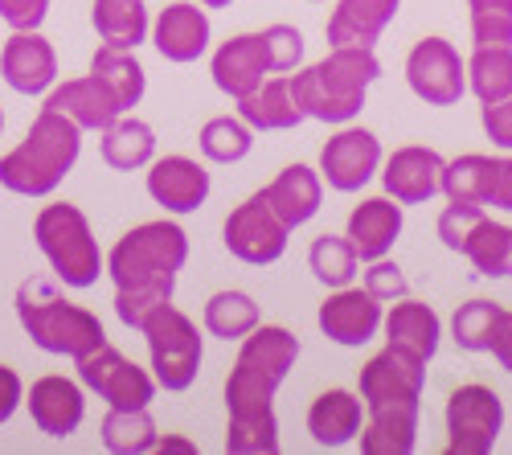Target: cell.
<instances>
[{
  "label": "cell",
  "instance_id": "cell-1",
  "mask_svg": "<svg viewBox=\"0 0 512 455\" xmlns=\"http://www.w3.org/2000/svg\"><path fill=\"white\" fill-rule=\"evenodd\" d=\"M185 259H189V234L177 222L156 218L127 230L107 255V275L115 283V316L140 333L148 316L173 300Z\"/></svg>",
  "mask_w": 512,
  "mask_h": 455
},
{
  "label": "cell",
  "instance_id": "cell-2",
  "mask_svg": "<svg viewBox=\"0 0 512 455\" xmlns=\"http://www.w3.org/2000/svg\"><path fill=\"white\" fill-rule=\"evenodd\" d=\"M287 78H291V95L300 103L304 119L340 128V123H353L365 111V95L381 78V62L369 46H332L328 58L295 70Z\"/></svg>",
  "mask_w": 512,
  "mask_h": 455
},
{
  "label": "cell",
  "instance_id": "cell-3",
  "mask_svg": "<svg viewBox=\"0 0 512 455\" xmlns=\"http://www.w3.org/2000/svg\"><path fill=\"white\" fill-rule=\"evenodd\" d=\"M78 152H82L78 123L54 107H41L25 140L9 156H0V185L17 197H50L78 164Z\"/></svg>",
  "mask_w": 512,
  "mask_h": 455
},
{
  "label": "cell",
  "instance_id": "cell-4",
  "mask_svg": "<svg viewBox=\"0 0 512 455\" xmlns=\"http://www.w3.org/2000/svg\"><path fill=\"white\" fill-rule=\"evenodd\" d=\"M300 361V337L287 333L283 324H254L242 337V349L234 357V369L226 378V410L230 419L246 415H271L275 390L287 382V374Z\"/></svg>",
  "mask_w": 512,
  "mask_h": 455
},
{
  "label": "cell",
  "instance_id": "cell-5",
  "mask_svg": "<svg viewBox=\"0 0 512 455\" xmlns=\"http://www.w3.org/2000/svg\"><path fill=\"white\" fill-rule=\"evenodd\" d=\"M17 320L25 328V337L37 345V349H46L54 357H87L95 353L99 345H107V333H103V324L91 308H82V304H70L62 292H58V283L50 279H25L17 287Z\"/></svg>",
  "mask_w": 512,
  "mask_h": 455
},
{
  "label": "cell",
  "instance_id": "cell-6",
  "mask_svg": "<svg viewBox=\"0 0 512 455\" xmlns=\"http://www.w3.org/2000/svg\"><path fill=\"white\" fill-rule=\"evenodd\" d=\"M33 238L66 287H95L99 275L107 271V259L99 251L87 214L70 201L41 205V214L33 218Z\"/></svg>",
  "mask_w": 512,
  "mask_h": 455
},
{
  "label": "cell",
  "instance_id": "cell-7",
  "mask_svg": "<svg viewBox=\"0 0 512 455\" xmlns=\"http://www.w3.org/2000/svg\"><path fill=\"white\" fill-rule=\"evenodd\" d=\"M140 333L148 341V361H152L156 386L168 394L189 390L201 374V357H205V337L197 333V324L168 300L148 316Z\"/></svg>",
  "mask_w": 512,
  "mask_h": 455
},
{
  "label": "cell",
  "instance_id": "cell-8",
  "mask_svg": "<svg viewBox=\"0 0 512 455\" xmlns=\"http://www.w3.org/2000/svg\"><path fill=\"white\" fill-rule=\"evenodd\" d=\"M443 423H447V455H492L504 431V402L492 386L467 382L451 390Z\"/></svg>",
  "mask_w": 512,
  "mask_h": 455
},
{
  "label": "cell",
  "instance_id": "cell-9",
  "mask_svg": "<svg viewBox=\"0 0 512 455\" xmlns=\"http://www.w3.org/2000/svg\"><path fill=\"white\" fill-rule=\"evenodd\" d=\"M287 234L291 226L271 210V201L267 193H250L242 205H234L226 226H222V242H226V251L246 263V267H271L283 259L287 251Z\"/></svg>",
  "mask_w": 512,
  "mask_h": 455
},
{
  "label": "cell",
  "instance_id": "cell-10",
  "mask_svg": "<svg viewBox=\"0 0 512 455\" xmlns=\"http://www.w3.org/2000/svg\"><path fill=\"white\" fill-rule=\"evenodd\" d=\"M406 87L426 107H455L467 95V58L447 37H422L406 54Z\"/></svg>",
  "mask_w": 512,
  "mask_h": 455
},
{
  "label": "cell",
  "instance_id": "cell-11",
  "mask_svg": "<svg viewBox=\"0 0 512 455\" xmlns=\"http://www.w3.org/2000/svg\"><path fill=\"white\" fill-rule=\"evenodd\" d=\"M78 378L115 410H144L156 398V378L111 345H99L95 353L78 357Z\"/></svg>",
  "mask_w": 512,
  "mask_h": 455
},
{
  "label": "cell",
  "instance_id": "cell-12",
  "mask_svg": "<svg viewBox=\"0 0 512 455\" xmlns=\"http://www.w3.org/2000/svg\"><path fill=\"white\" fill-rule=\"evenodd\" d=\"M381 160H386V152L369 128L340 123V132L328 136V144L320 148V177L336 193H361L381 173Z\"/></svg>",
  "mask_w": 512,
  "mask_h": 455
},
{
  "label": "cell",
  "instance_id": "cell-13",
  "mask_svg": "<svg viewBox=\"0 0 512 455\" xmlns=\"http://www.w3.org/2000/svg\"><path fill=\"white\" fill-rule=\"evenodd\" d=\"M422 390H426V361L398 345H386L381 353H373L361 365V378H357V394L365 410L394 406V402H422Z\"/></svg>",
  "mask_w": 512,
  "mask_h": 455
},
{
  "label": "cell",
  "instance_id": "cell-14",
  "mask_svg": "<svg viewBox=\"0 0 512 455\" xmlns=\"http://www.w3.org/2000/svg\"><path fill=\"white\" fill-rule=\"evenodd\" d=\"M381 320H386V304L373 300L365 287H332V296L320 304L316 324L332 345L345 349H361L381 333Z\"/></svg>",
  "mask_w": 512,
  "mask_h": 455
},
{
  "label": "cell",
  "instance_id": "cell-15",
  "mask_svg": "<svg viewBox=\"0 0 512 455\" xmlns=\"http://www.w3.org/2000/svg\"><path fill=\"white\" fill-rule=\"evenodd\" d=\"M443 169L447 160L426 148V144H406V148H394L386 160H381V185L386 193L402 205H426L431 197L443 193Z\"/></svg>",
  "mask_w": 512,
  "mask_h": 455
},
{
  "label": "cell",
  "instance_id": "cell-16",
  "mask_svg": "<svg viewBox=\"0 0 512 455\" xmlns=\"http://www.w3.org/2000/svg\"><path fill=\"white\" fill-rule=\"evenodd\" d=\"M0 78L17 95H46L58 82V50L37 29H13L0 50Z\"/></svg>",
  "mask_w": 512,
  "mask_h": 455
},
{
  "label": "cell",
  "instance_id": "cell-17",
  "mask_svg": "<svg viewBox=\"0 0 512 455\" xmlns=\"http://www.w3.org/2000/svg\"><path fill=\"white\" fill-rule=\"evenodd\" d=\"M25 406L33 415V427L50 439H70L82 419H87V394L78 382L62 378V374H46L25 390Z\"/></svg>",
  "mask_w": 512,
  "mask_h": 455
},
{
  "label": "cell",
  "instance_id": "cell-18",
  "mask_svg": "<svg viewBox=\"0 0 512 455\" xmlns=\"http://www.w3.org/2000/svg\"><path fill=\"white\" fill-rule=\"evenodd\" d=\"M148 197L164 214H197L209 201V173L193 156H160L148 164Z\"/></svg>",
  "mask_w": 512,
  "mask_h": 455
},
{
  "label": "cell",
  "instance_id": "cell-19",
  "mask_svg": "<svg viewBox=\"0 0 512 455\" xmlns=\"http://www.w3.org/2000/svg\"><path fill=\"white\" fill-rule=\"evenodd\" d=\"M209 74H213V87L230 99H242L254 87H263V78L271 74L263 33H238V37L222 41V46L213 50Z\"/></svg>",
  "mask_w": 512,
  "mask_h": 455
},
{
  "label": "cell",
  "instance_id": "cell-20",
  "mask_svg": "<svg viewBox=\"0 0 512 455\" xmlns=\"http://www.w3.org/2000/svg\"><path fill=\"white\" fill-rule=\"evenodd\" d=\"M209 17L205 5H193V0H177V5L160 9V17L152 21V46L160 50L164 62L189 66L209 50Z\"/></svg>",
  "mask_w": 512,
  "mask_h": 455
},
{
  "label": "cell",
  "instance_id": "cell-21",
  "mask_svg": "<svg viewBox=\"0 0 512 455\" xmlns=\"http://www.w3.org/2000/svg\"><path fill=\"white\" fill-rule=\"evenodd\" d=\"M402 201H394L390 193L386 197H365L357 210L349 214V226H345V238L353 242V251L361 263H373V259H386L394 251V242L402 238Z\"/></svg>",
  "mask_w": 512,
  "mask_h": 455
},
{
  "label": "cell",
  "instance_id": "cell-22",
  "mask_svg": "<svg viewBox=\"0 0 512 455\" xmlns=\"http://www.w3.org/2000/svg\"><path fill=\"white\" fill-rule=\"evenodd\" d=\"M365 427V402L353 390H324L308 406V435L316 447H349Z\"/></svg>",
  "mask_w": 512,
  "mask_h": 455
},
{
  "label": "cell",
  "instance_id": "cell-23",
  "mask_svg": "<svg viewBox=\"0 0 512 455\" xmlns=\"http://www.w3.org/2000/svg\"><path fill=\"white\" fill-rule=\"evenodd\" d=\"M381 333H386V345H398L422 361H431L443 345V320L431 304H422V300H394L386 320H381Z\"/></svg>",
  "mask_w": 512,
  "mask_h": 455
},
{
  "label": "cell",
  "instance_id": "cell-24",
  "mask_svg": "<svg viewBox=\"0 0 512 455\" xmlns=\"http://www.w3.org/2000/svg\"><path fill=\"white\" fill-rule=\"evenodd\" d=\"M418 415L422 402H394L365 410L361 427V455H414L418 447Z\"/></svg>",
  "mask_w": 512,
  "mask_h": 455
},
{
  "label": "cell",
  "instance_id": "cell-25",
  "mask_svg": "<svg viewBox=\"0 0 512 455\" xmlns=\"http://www.w3.org/2000/svg\"><path fill=\"white\" fill-rule=\"evenodd\" d=\"M46 107L70 115L82 132H103L123 115L119 103L111 99V91L103 87L99 78H66V82H54L50 95H46Z\"/></svg>",
  "mask_w": 512,
  "mask_h": 455
},
{
  "label": "cell",
  "instance_id": "cell-26",
  "mask_svg": "<svg viewBox=\"0 0 512 455\" xmlns=\"http://www.w3.org/2000/svg\"><path fill=\"white\" fill-rule=\"evenodd\" d=\"M402 0H336L328 17V46H377V37L398 17Z\"/></svg>",
  "mask_w": 512,
  "mask_h": 455
},
{
  "label": "cell",
  "instance_id": "cell-27",
  "mask_svg": "<svg viewBox=\"0 0 512 455\" xmlns=\"http://www.w3.org/2000/svg\"><path fill=\"white\" fill-rule=\"evenodd\" d=\"M271 210L295 230V226H308L320 205H324V177L320 169H308V164H287V169L263 189Z\"/></svg>",
  "mask_w": 512,
  "mask_h": 455
},
{
  "label": "cell",
  "instance_id": "cell-28",
  "mask_svg": "<svg viewBox=\"0 0 512 455\" xmlns=\"http://www.w3.org/2000/svg\"><path fill=\"white\" fill-rule=\"evenodd\" d=\"M238 115L246 119L250 132H291L304 123V111L291 95V78L287 74H267L263 87H254L250 95L238 99Z\"/></svg>",
  "mask_w": 512,
  "mask_h": 455
},
{
  "label": "cell",
  "instance_id": "cell-29",
  "mask_svg": "<svg viewBox=\"0 0 512 455\" xmlns=\"http://www.w3.org/2000/svg\"><path fill=\"white\" fill-rule=\"evenodd\" d=\"M91 78H99L111 91V99L119 103V111L127 115L132 107H140L144 91H148V74L136 58V50H115V46H99L91 58Z\"/></svg>",
  "mask_w": 512,
  "mask_h": 455
},
{
  "label": "cell",
  "instance_id": "cell-30",
  "mask_svg": "<svg viewBox=\"0 0 512 455\" xmlns=\"http://www.w3.org/2000/svg\"><path fill=\"white\" fill-rule=\"evenodd\" d=\"M103 160L115 173H136L156 160V132L132 111L119 115L111 128H103Z\"/></svg>",
  "mask_w": 512,
  "mask_h": 455
},
{
  "label": "cell",
  "instance_id": "cell-31",
  "mask_svg": "<svg viewBox=\"0 0 512 455\" xmlns=\"http://www.w3.org/2000/svg\"><path fill=\"white\" fill-rule=\"evenodd\" d=\"M91 25L103 46H115V50H136L152 33L144 0H95Z\"/></svg>",
  "mask_w": 512,
  "mask_h": 455
},
{
  "label": "cell",
  "instance_id": "cell-32",
  "mask_svg": "<svg viewBox=\"0 0 512 455\" xmlns=\"http://www.w3.org/2000/svg\"><path fill=\"white\" fill-rule=\"evenodd\" d=\"M463 259L484 279H512V226L484 214L463 242Z\"/></svg>",
  "mask_w": 512,
  "mask_h": 455
},
{
  "label": "cell",
  "instance_id": "cell-33",
  "mask_svg": "<svg viewBox=\"0 0 512 455\" xmlns=\"http://www.w3.org/2000/svg\"><path fill=\"white\" fill-rule=\"evenodd\" d=\"M492 173H496V156L463 152V156L447 160V169H443V197L447 201H463V205H488Z\"/></svg>",
  "mask_w": 512,
  "mask_h": 455
},
{
  "label": "cell",
  "instance_id": "cell-34",
  "mask_svg": "<svg viewBox=\"0 0 512 455\" xmlns=\"http://www.w3.org/2000/svg\"><path fill=\"white\" fill-rule=\"evenodd\" d=\"M254 324H263V312L246 292H213L205 300V333L218 341H242Z\"/></svg>",
  "mask_w": 512,
  "mask_h": 455
},
{
  "label": "cell",
  "instance_id": "cell-35",
  "mask_svg": "<svg viewBox=\"0 0 512 455\" xmlns=\"http://www.w3.org/2000/svg\"><path fill=\"white\" fill-rule=\"evenodd\" d=\"M467 91L480 103L512 95V46H476L467 58Z\"/></svg>",
  "mask_w": 512,
  "mask_h": 455
},
{
  "label": "cell",
  "instance_id": "cell-36",
  "mask_svg": "<svg viewBox=\"0 0 512 455\" xmlns=\"http://www.w3.org/2000/svg\"><path fill=\"white\" fill-rule=\"evenodd\" d=\"M99 435H103V447L111 455H144V451H156V439H160L148 406L144 410H115L111 406Z\"/></svg>",
  "mask_w": 512,
  "mask_h": 455
},
{
  "label": "cell",
  "instance_id": "cell-37",
  "mask_svg": "<svg viewBox=\"0 0 512 455\" xmlns=\"http://www.w3.org/2000/svg\"><path fill=\"white\" fill-rule=\"evenodd\" d=\"M197 144H201V156L209 164H238L250 156L254 132L246 128L242 115H213V119H205Z\"/></svg>",
  "mask_w": 512,
  "mask_h": 455
},
{
  "label": "cell",
  "instance_id": "cell-38",
  "mask_svg": "<svg viewBox=\"0 0 512 455\" xmlns=\"http://www.w3.org/2000/svg\"><path fill=\"white\" fill-rule=\"evenodd\" d=\"M308 267H312V275L332 292V287H349V283L357 279L361 259H357L353 242H349L345 234H320V238L308 246Z\"/></svg>",
  "mask_w": 512,
  "mask_h": 455
},
{
  "label": "cell",
  "instance_id": "cell-39",
  "mask_svg": "<svg viewBox=\"0 0 512 455\" xmlns=\"http://www.w3.org/2000/svg\"><path fill=\"white\" fill-rule=\"evenodd\" d=\"M500 312H504V308H500L496 300H484V296L459 304L455 316H451V341H455L463 353H488Z\"/></svg>",
  "mask_w": 512,
  "mask_h": 455
},
{
  "label": "cell",
  "instance_id": "cell-40",
  "mask_svg": "<svg viewBox=\"0 0 512 455\" xmlns=\"http://www.w3.org/2000/svg\"><path fill=\"white\" fill-rule=\"evenodd\" d=\"M226 451H234V455H275L279 451V419H275V410H271V415L230 419Z\"/></svg>",
  "mask_w": 512,
  "mask_h": 455
},
{
  "label": "cell",
  "instance_id": "cell-41",
  "mask_svg": "<svg viewBox=\"0 0 512 455\" xmlns=\"http://www.w3.org/2000/svg\"><path fill=\"white\" fill-rule=\"evenodd\" d=\"M476 46H512V0H467Z\"/></svg>",
  "mask_w": 512,
  "mask_h": 455
},
{
  "label": "cell",
  "instance_id": "cell-42",
  "mask_svg": "<svg viewBox=\"0 0 512 455\" xmlns=\"http://www.w3.org/2000/svg\"><path fill=\"white\" fill-rule=\"evenodd\" d=\"M263 46H267V62H271V74H291L300 70L304 62V33L295 25H267L263 29Z\"/></svg>",
  "mask_w": 512,
  "mask_h": 455
},
{
  "label": "cell",
  "instance_id": "cell-43",
  "mask_svg": "<svg viewBox=\"0 0 512 455\" xmlns=\"http://www.w3.org/2000/svg\"><path fill=\"white\" fill-rule=\"evenodd\" d=\"M361 287L373 296V300H381V304H394V300H402V296H410V283H406V275H402V267L386 255V259H373V263H365V279H361Z\"/></svg>",
  "mask_w": 512,
  "mask_h": 455
},
{
  "label": "cell",
  "instance_id": "cell-44",
  "mask_svg": "<svg viewBox=\"0 0 512 455\" xmlns=\"http://www.w3.org/2000/svg\"><path fill=\"white\" fill-rule=\"evenodd\" d=\"M484 218V205H463V201H447V210L439 214V242L447 246V251L463 255V242L467 234L476 230V222Z\"/></svg>",
  "mask_w": 512,
  "mask_h": 455
},
{
  "label": "cell",
  "instance_id": "cell-45",
  "mask_svg": "<svg viewBox=\"0 0 512 455\" xmlns=\"http://www.w3.org/2000/svg\"><path fill=\"white\" fill-rule=\"evenodd\" d=\"M480 123H484V136L500 152H512V95L496 103H480Z\"/></svg>",
  "mask_w": 512,
  "mask_h": 455
},
{
  "label": "cell",
  "instance_id": "cell-46",
  "mask_svg": "<svg viewBox=\"0 0 512 455\" xmlns=\"http://www.w3.org/2000/svg\"><path fill=\"white\" fill-rule=\"evenodd\" d=\"M50 17V0H0V21L9 29H41Z\"/></svg>",
  "mask_w": 512,
  "mask_h": 455
},
{
  "label": "cell",
  "instance_id": "cell-47",
  "mask_svg": "<svg viewBox=\"0 0 512 455\" xmlns=\"http://www.w3.org/2000/svg\"><path fill=\"white\" fill-rule=\"evenodd\" d=\"M492 210L512 214V152L496 156V173H492V193H488Z\"/></svg>",
  "mask_w": 512,
  "mask_h": 455
},
{
  "label": "cell",
  "instance_id": "cell-48",
  "mask_svg": "<svg viewBox=\"0 0 512 455\" xmlns=\"http://www.w3.org/2000/svg\"><path fill=\"white\" fill-rule=\"evenodd\" d=\"M21 402H25V386H21V378H17V369L0 365V427H5V423L17 415Z\"/></svg>",
  "mask_w": 512,
  "mask_h": 455
},
{
  "label": "cell",
  "instance_id": "cell-49",
  "mask_svg": "<svg viewBox=\"0 0 512 455\" xmlns=\"http://www.w3.org/2000/svg\"><path fill=\"white\" fill-rule=\"evenodd\" d=\"M488 353L500 361L504 374H512V312H508V308H504V312H500V320H496V333H492Z\"/></svg>",
  "mask_w": 512,
  "mask_h": 455
},
{
  "label": "cell",
  "instance_id": "cell-50",
  "mask_svg": "<svg viewBox=\"0 0 512 455\" xmlns=\"http://www.w3.org/2000/svg\"><path fill=\"white\" fill-rule=\"evenodd\" d=\"M156 451H197V447L181 435H164V439H156Z\"/></svg>",
  "mask_w": 512,
  "mask_h": 455
},
{
  "label": "cell",
  "instance_id": "cell-51",
  "mask_svg": "<svg viewBox=\"0 0 512 455\" xmlns=\"http://www.w3.org/2000/svg\"><path fill=\"white\" fill-rule=\"evenodd\" d=\"M197 5H205V9H230L234 0H197Z\"/></svg>",
  "mask_w": 512,
  "mask_h": 455
},
{
  "label": "cell",
  "instance_id": "cell-52",
  "mask_svg": "<svg viewBox=\"0 0 512 455\" xmlns=\"http://www.w3.org/2000/svg\"><path fill=\"white\" fill-rule=\"evenodd\" d=\"M0 132H5V111H0Z\"/></svg>",
  "mask_w": 512,
  "mask_h": 455
},
{
  "label": "cell",
  "instance_id": "cell-53",
  "mask_svg": "<svg viewBox=\"0 0 512 455\" xmlns=\"http://www.w3.org/2000/svg\"><path fill=\"white\" fill-rule=\"evenodd\" d=\"M312 5H324V0H312Z\"/></svg>",
  "mask_w": 512,
  "mask_h": 455
}]
</instances>
